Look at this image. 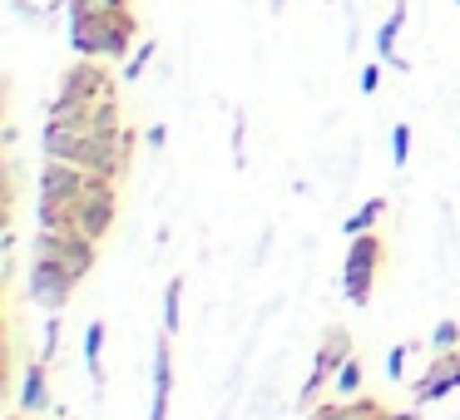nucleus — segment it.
Here are the masks:
<instances>
[{"label": "nucleus", "instance_id": "obj_22", "mask_svg": "<svg viewBox=\"0 0 460 420\" xmlns=\"http://www.w3.org/2000/svg\"><path fill=\"white\" fill-rule=\"evenodd\" d=\"M381 90V65H361V94H376Z\"/></svg>", "mask_w": 460, "mask_h": 420}, {"label": "nucleus", "instance_id": "obj_11", "mask_svg": "<svg viewBox=\"0 0 460 420\" xmlns=\"http://www.w3.org/2000/svg\"><path fill=\"white\" fill-rule=\"evenodd\" d=\"M55 406L50 396V371H45V361H31L21 376V410L25 416H45V410Z\"/></svg>", "mask_w": 460, "mask_h": 420}, {"label": "nucleus", "instance_id": "obj_28", "mask_svg": "<svg viewBox=\"0 0 460 420\" xmlns=\"http://www.w3.org/2000/svg\"><path fill=\"white\" fill-rule=\"evenodd\" d=\"M456 5H460V0H456Z\"/></svg>", "mask_w": 460, "mask_h": 420}, {"label": "nucleus", "instance_id": "obj_9", "mask_svg": "<svg viewBox=\"0 0 460 420\" xmlns=\"http://www.w3.org/2000/svg\"><path fill=\"white\" fill-rule=\"evenodd\" d=\"M307 420H416L411 410H386L371 390H361V396L351 400H337V406H317L307 410Z\"/></svg>", "mask_w": 460, "mask_h": 420}, {"label": "nucleus", "instance_id": "obj_4", "mask_svg": "<svg viewBox=\"0 0 460 420\" xmlns=\"http://www.w3.org/2000/svg\"><path fill=\"white\" fill-rule=\"evenodd\" d=\"M381 262H386V242L376 232H357L341 258V297L351 307H367L371 292H376V277H381Z\"/></svg>", "mask_w": 460, "mask_h": 420}, {"label": "nucleus", "instance_id": "obj_20", "mask_svg": "<svg viewBox=\"0 0 460 420\" xmlns=\"http://www.w3.org/2000/svg\"><path fill=\"white\" fill-rule=\"evenodd\" d=\"M55 346H60V317L50 311V321H45V341H40V361H45V366H50Z\"/></svg>", "mask_w": 460, "mask_h": 420}, {"label": "nucleus", "instance_id": "obj_7", "mask_svg": "<svg viewBox=\"0 0 460 420\" xmlns=\"http://www.w3.org/2000/svg\"><path fill=\"white\" fill-rule=\"evenodd\" d=\"M75 287H80V277H70V272H65L60 262H50V258H35V252H31V272H25V292H31V302H35V307H45V311H60L65 302L75 297Z\"/></svg>", "mask_w": 460, "mask_h": 420}, {"label": "nucleus", "instance_id": "obj_13", "mask_svg": "<svg viewBox=\"0 0 460 420\" xmlns=\"http://www.w3.org/2000/svg\"><path fill=\"white\" fill-rule=\"evenodd\" d=\"M104 337H110V327H104L100 317L84 327V371H90V381L100 386L104 381Z\"/></svg>", "mask_w": 460, "mask_h": 420}, {"label": "nucleus", "instance_id": "obj_23", "mask_svg": "<svg viewBox=\"0 0 460 420\" xmlns=\"http://www.w3.org/2000/svg\"><path fill=\"white\" fill-rule=\"evenodd\" d=\"M144 144H149V149H164V144H169V129H164V124H154V129L144 134Z\"/></svg>", "mask_w": 460, "mask_h": 420}, {"label": "nucleus", "instance_id": "obj_21", "mask_svg": "<svg viewBox=\"0 0 460 420\" xmlns=\"http://www.w3.org/2000/svg\"><path fill=\"white\" fill-rule=\"evenodd\" d=\"M406 356H411V346L386 351V376H391V381H401V376H406Z\"/></svg>", "mask_w": 460, "mask_h": 420}, {"label": "nucleus", "instance_id": "obj_25", "mask_svg": "<svg viewBox=\"0 0 460 420\" xmlns=\"http://www.w3.org/2000/svg\"><path fill=\"white\" fill-rule=\"evenodd\" d=\"M268 5H272V15H282V11H288V0H268Z\"/></svg>", "mask_w": 460, "mask_h": 420}, {"label": "nucleus", "instance_id": "obj_14", "mask_svg": "<svg viewBox=\"0 0 460 420\" xmlns=\"http://www.w3.org/2000/svg\"><path fill=\"white\" fill-rule=\"evenodd\" d=\"M381 218H386V198H367L347 223H341V232H347V238H357V232H376Z\"/></svg>", "mask_w": 460, "mask_h": 420}, {"label": "nucleus", "instance_id": "obj_12", "mask_svg": "<svg viewBox=\"0 0 460 420\" xmlns=\"http://www.w3.org/2000/svg\"><path fill=\"white\" fill-rule=\"evenodd\" d=\"M401 31H406V0H396V11H391L386 21H381V31H376V55H381V65H396V70H406V65L396 60Z\"/></svg>", "mask_w": 460, "mask_h": 420}, {"label": "nucleus", "instance_id": "obj_3", "mask_svg": "<svg viewBox=\"0 0 460 420\" xmlns=\"http://www.w3.org/2000/svg\"><path fill=\"white\" fill-rule=\"evenodd\" d=\"M114 213H119V183L90 193V198H35V223L40 228H70V232L94 238V242L110 238Z\"/></svg>", "mask_w": 460, "mask_h": 420}, {"label": "nucleus", "instance_id": "obj_6", "mask_svg": "<svg viewBox=\"0 0 460 420\" xmlns=\"http://www.w3.org/2000/svg\"><path fill=\"white\" fill-rule=\"evenodd\" d=\"M347 356H351V331H347V327H327L317 356H312L307 381H302V390H297V406H302V410H312V400H317L322 390L337 381V371H341V361H347Z\"/></svg>", "mask_w": 460, "mask_h": 420}, {"label": "nucleus", "instance_id": "obj_26", "mask_svg": "<svg viewBox=\"0 0 460 420\" xmlns=\"http://www.w3.org/2000/svg\"><path fill=\"white\" fill-rule=\"evenodd\" d=\"M5 420H35V416H25V410H15V416H5Z\"/></svg>", "mask_w": 460, "mask_h": 420}, {"label": "nucleus", "instance_id": "obj_10", "mask_svg": "<svg viewBox=\"0 0 460 420\" xmlns=\"http://www.w3.org/2000/svg\"><path fill=\"white\" fill-rule=\"evenodd\" d=\"M169 400H173V337L159 331L154 341V400H149V420H169Z\"/></svg>", "mask_w": 460, "mask_h": 420}, {"label": "nucleus", "instance_id": "obj_16", "mask_svg": "<svg viewBox=\"0 0 460 420\" xmlns=\"http://www.w3.org/2000/svg\"><path fill=\"white\" fill-rule=\"evenodd\" d=\"M179 327H183V277H169V287H164V331L179 337Z\"/></svg>", "mask_w": 460, "mask_h": 420}, {"label": "nucleus", "instance_id": "obj_15", "mask_svg": "<svg viewBox=\"0 0 460 420\" xmlns=\"http://www.w3.org/2000/svg\"><path fill=\"white\" fill-rule=\"evenodd\" d=\"M361 386H367V366H361V356H347L337 371V381H332V390H337L341 400H351V396H361Z\"/></svg>", "mask_w": 460, "mask_h": 420}, {"label": "nucleus", "instance_id": "obj_18", "mask_svg": "<svg viewBox=\"0 0 460 420\" xmlns=\"http://www.w3.org/2000/svg\"><path fill=\"white\" fill-rule=\"evenodd\" d=\"M154 50H159V45H154V40H139V45H134V55H129V60H124V80H139V74L149 70Z\"/></svg>", "mask_w": 460, "mask_h": 420}, {"label": "nucleus", "instance_id": "obj_19", "mask_svg": "<svg viewBox=\"0 0 460 420\" xmlns=\"http://www.w3.org/2000/svg\"><path fill=\"white\" fill-rule=\"evenodd\" d=\"M406 159H411V124L401 119L396 129H391V163H396V169H406Z\"/></svg>", "mask_w": 460, "mask_h": 420}, {"label": "nucleus", "instance_id": "obj_8", "mask_svg": "<svg viewBox=\"0 0 460 420\" xmlns=\"http://www.w3.org/2000/svg\"><path fill=\"white\" fill-rule=\"evenodd\" d=\"M456 390H460V346L430 356V366L411 381V406H430V400H446Z\"/></svg>", "mask_w": 460, "mask_h": 420}, {"label": "nucleus", "instance_id": "obj_2", "mask_svg": "<svg viewBox=\"0 0 460 420\" xmlns=\"http://www.w3.org/2000/svg\"><path fill=\"white\" fill-rule=\"evenodd\" d=\"M139 45L134 5H84L70 0V50L84 60H114L124 65Z\"/></svg>", "mask_w": 460, "mask_h": 420}, {"label": "nucleus", "instance_id": "obj_5", "mask_svg": "<svg viewBox=\"0 0 460 420\" xmlns=\"http://www.w3.org/2000/svg\"><path fill=\"white\" fill-rule=\"evenodd\" d=\"M31 252L35 258H50V262H60L70 277H90L94 272V262H100V242L94 238H84V232H70V228H40L35 223V242H31Z\"/></svg>", "mask_w": 460, "mask_h": 420}, {"label": "nucleus", "instance_id": "obj_27", "mask_svg": "<svg viewBox=\"0 0 460 420\" xmlns=\"http://www.w3.org/2000/svg\"><path fill=\"white\" fill-rule=\"evenodd\" d=\"M60 420H70V416H60Z\"/></svg>", "mask_w": 460, "mask_h": 420}, {"label": "nucleus", "instance_id": "obj_24", "mask_svg": "<svg viewBox=\"0 0 460 420\" xmlns=\"http://www.w3.org/2000/svg\"><path fill=\"white\" fill-rule=\"evenodd\" d=\"M84 5H134V0H84Z\"/></svg>", "mask_w": 460, "mask_h": 420}, {"label": "nucleus", "instance_id": "obj_17", "mask_svg": "<svg viewBox=\"0 0 460 420\" xmlns=\"http://www.w3.org/2000/svg\"><path fill=\"white\" fill-rule=\"evenodd\" d=\"M426 346H430V356H436V351H456L460 346V321H436V331H430V341H426Z\"/></svg>", "mask_w": 460, "mask_h": 420}, {"label": "nucleus", "instance_id": "obj_1", "mask_svg": "<svg viewBox=\"0 0 460 420\" xmlns=\"http://www.w3.org/2000/svg\"><path fill=\"white\" fill-rule=\"evenodd\" d=\"M134 129H84V124H55L45 119V159L75 163V169L104 173V179H124L134 159Z\"/></svg>", "mask_w": 460, "mask_h": 420}]
</instances>
